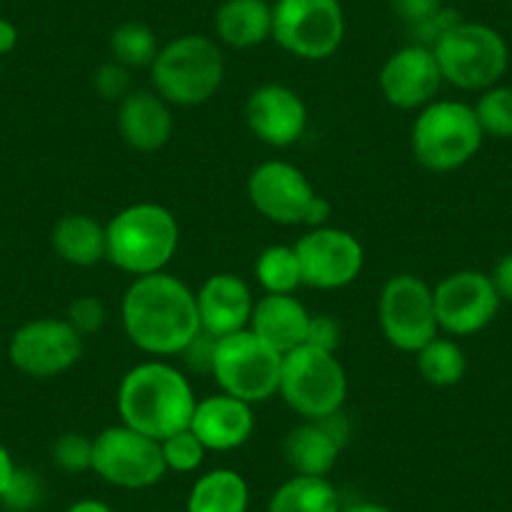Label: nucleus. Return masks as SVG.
<instances>
[{"instance_id": "f257e3e1", "label": "nucleus", "mask_w": 512, "mask_h": 512, "mask_svg": "<svg viewBox=\"0 0 512 512\" xmlns=\"http://www.w3.org/2000/svg\"><path fill=\"white\" fill-rule=\"evenodd\" d=\"M128 342L151 357H176L201 332L196 292L169 272L136 277L121 302Z\"/></svg>"}, {"instance_id": "f03ea898", "label": "nucleus", "mask_w": 512, "mask_h": 512, "mask_svg": "<svg viewBox=\"0 0 512 512\" xmlns=\"http://www.w3.org/2000/svg\"><path fill=\"white\" fill-rule=\"evenodd\" d=\"M196 402L191 379L164 359H149L128 369L116 395L123 425L156 442L186 430Z\"/></svg>"}, {"instance_id": "7ed1b4c3", "label": "nucleus", "mask_w": 512, "mask_h": 512, "mask_svg": "<svg viewBox=\"0 0 512 512\" xmlns=\"http://www.w3.org/2000/svg\"><path fill=\"white\" fill-rule=\"evenodd\" d=\"M179 239V221L166 206L139 201L106 224V262L134 279L166 272Z\"/></svg>"}, {"instance_id": "20e7f679", "label": "nucleus", "mask_w": 512, "mask_h": 512, "mask_svg": "<svg viewBox=\"0 0 512 512\" xmlns=\"http://www.w3.org/2000/svg\"><path fill=\"white\" fill-rule=\"evenodd\" d=\"M224 53L209 36L174 38L151 63V86L171 106H201L224 83Z\"/></svg>"}, {"instance_id": "39448f33", "label": "nucleus", "mask_w": 512, "mask_h": 512, "mask_svg": "<svg viewBox=\"0 0 512 512\" xmlns=\"http://www.w3.org/2000/svg\"><path fill=\"white\" fill-rule=\"evenodd\" d=\"M480 121L475 108L462 101H432L420 108L412 123V156L432 174H450L470 164L482 149Z\"/></svg>"}, {"instance_id": "423d86ee", "label": "nucleus", "mask_w": 512, "mask_h": 512, "mask_svg": "<svg viewBox=\"0 0 512 512\" xmlns=\"http://www.w3.org/2000/svg\"><path fill=\"white\" fill-rule=\"evenodd\" d=\"M347 387V372L334 352L302 344L282 357L277 395L304 420H324L342 412Z\"/></svg>"}, {"instance_id": "0eeeda50", "label": "nucleus", "mask_w": 512, "mask_h": 512, "mask_svg": "<svg viewBox=\"0 0 512 512\" xmlns=\"http://www.w3.org/2000/svg\"><path fill=\"white\" fill-rule=\"evenodd\" d=\"M432 53L442 81L460 91H487L500 83L510 66L505 38L487 23H457L435 43Z\"/></svg>"}, {"instance_id": "6e6552de", "label": "nucleus", "mask_w": 512, "mask_h": 512, "mask_svg": "<svg viewBox=\"0 0 512 512\" xmlns=\"http://www.w3.org/2000/svg\"><path fill=\"white\" fill-rule=\"evenodd\" d=\"M282 357L251 329H241L216 339L211 377L226 395L259 405L279 392Z\"/></svg>"}, {"instance_id": "1a4fd4ad", "label": "nucleus", "mask_w": 512, "mask_h": 512, "mask_svg": "<svg viewBox=\"0 0 512 512\" xmlns=\"http://www.w3.org/2000/svg\"><path fill=\"white\" fill-rule=\"evenodd\" d=\"M339 0H277L272 3V38L282 51L302 61H324L344 41Z\"/></svg>"}, {"instance_id": "9d476101", "label": "nucleus", "mask_w": 512, "mask_h": 512, "mask_svg": "<svg viewBox=\"0 0 512 512\" xmlns=\"http://www.w3.org/2000/svg\"><path fill=\"white\" fill-rule=\"evenodd\" d=\"M379 327L400 352H420L440 334L432 287L417 274H395L379 292Z\"/></svg>"}, {"instance_id": "9b49d317", "label": "nucleus", "mask_w": 512, "mask_h": 512, "mask_svg": "<svg viewBox=\"0 0 512 512\" xmlns=\"http://www.w3.org/2000/svg\"><path fill=\"white\" fill-rule=\"evenodd\" d=\"M91 470L103 482L121 490H146L164 480L166 462L161 442L121 422L93 437Z\"/></svg>"}, {"instance_id": "f8f14e48", "label": "nucleus", "mask_w": 512, "mask_h": 512, "mask_svg": "<svg viewBox=\"0 0 512 512\" xmlns=\"http://www.w3.org/2000/svg\"><path fill=\"white\" fill-rule=\"evenodd\" d=\"M304 287L344 289L357 282L364 269V249L359 239L337 226L307 229L294 244Z\"/></svg>"}, {"instance_id": "ddd939ff", "label": "nucleus", "mask_w": 512, "mask_h": 512, "mask_svg": "<svg viewBox=\"0 0 512 512\" xmlns=\"http://www.w3.org/2000/svg\"><path fill=\"white\" fill-rule=\"evenodd\" d=\"M83 354V337L68 319H31L13 332L8 357L18 372L36 379H51L68 372Z\"/></svg>"}, {"instance_id": "4468645a", "label": "nucleus", "mask_w": 512, "mask_h": 512, "mask_svg": "<svg viewBox=\"0 0 512 512\" xmlns=\"http://www.w3.org/2000/svg\"><path fill=\"white\" fill-rule=\"evenodd\" d=\"M432 294L440 332L450 337H470L490 327L502 304L490 274L475 269L447 274L437 287H432Z\"/></svg>"}, {"instance_id": "2eb2a0df", "label": "nucleus", "mask_w": 512, "mask_h": 512, "mask_svg": "<svg viewBox=\"0 0 512 512\" xmlns=\"http://www.w3.org/2000/svg\"><path fill=\"white\" fill-rule=\"evenodd\" d=\"M246 194L264 219L282 226H304L309 206L317 199L312 181L289 161H264L246 181Z\"/></svg>"}, {"instance_id": "dca6fc26", "label": "nucleus", "mask_w": 512, "mask_h": 512, "mask_svg": "<svg viewBox=\"0 0 512 512\" xmlns=\"http://www.w3.org/2000/svg\"><path fill=\"white\" fill-rule=\"evenodd\" d=\"M244 121L256 141L272 149H289L307 131V103L284 83H264L246 98Z\"/></svg>"}, {"instance_id": "f3484780", "label": "nucleus", "mask_w": 512, "mask_h": 512, "mask_svg": "<svg viewBox=\"0 0 512 512\" xmlns=\"http://www.w3.org/2000/svg\"><path fill=\"white\" fill-rule=\"evenodd\" d=\"M442 73L432 48L407 43L397 48L379 71V91L400 111H417L435 101L442 88Z\"/></svg>"}, {"instance_id": "a211bd4d", "label": "nucleus", "mask_w": 512, "mask_h": 512, "mask_svg": "<svg viewBox=\"0 0 512 512\" xmlns=\"http://www.w3.org/2000/svg\"><path fill=\"white\" fill-rule=\"evenodd\" d=\"M347 435L349 427L342 412L324 420H304L284 435V462L294 475L327 477L342 455Z\"/></svg>"}, {"instance_id": "6ab92c4d", "label": "nucleus", "mask_w": 512, "mask_h": 512, "mask_svg": "<svg viewBox=\"0 0 512 512\" xmlns=\"http://www.w3.org/2000/svg\"><path fill=\"white\" fill-rule=\"evenodd\" d=\"M254 304V294L244 279L229 272L211 274L196 292L201 332L219 339L249 329Z\"/></svg>"}, {"instance_id": "aec40b11", "label": "nucleus", "mask_w": 512, "mask_h": 512, "mask_svg": "<svg viewBox=\"0 0 512 512\" xmlns=\"http://www.w3.org/2000/svg\"><path fill=\"white\" fill-rule=\"evenodd\" d=\"M254 412L244 400L219 392L196 402L189 430L211 452H229L246 445L254 435Z\"/></svg>"}, {"instance_id": "412c9836", "label": "nucleus", "mask_w": 512, "mask_h": 512, "mask_svg": "<svg viewBox=\"0 0 512 512\" xmlns=\"http://www.w3.org/2000/svg\"><path fill=\"white\" fill-rule=\"evenodd\" d=\"M118 134L128 149L141 154L161 151L174 136V113L171 103L156 91H131L118 103Z\"/></svg>"}, {"instance_id": "4be33fe9", "label": "nucleus", "mask_w": 512, "mask_h": 512, "mask_svg": "<svg viewBox=\"0 0 512 512\" xmlns=\"http://www.w3.org/2000/svg\"><path fill=\"white\" fill-rule=\"evenodd\" d=\"M309 317L312 314L294 294H264L254 304L249 329L279 354H287L307 344Z\"/></svg>"}, {"instance_id": "5701e85b", "label": "nucleus", "mask_w": 512, "mask_h": 512, "mask_svg": "<svg viewBox=\"0 0 512 512\" xmlns=\"http://www.w3.org/2000/svg\"><path fill=\"white\" fill-rule=\"evenodd\" d=\"M221 43L236 51L262 46L272 38V3L267 0H224L214 13Z\"/></svg>"}, {"instance_id": "b1692460", "label": "nucleus", "mask_w": 512, "mask_h": 512, "mask_svg": "<svg viewBox=\"0 0 512 512\" xmlns=\"http://www.w3.org/2000/svg\"><path fill=\"white\" fill-rule=\"evenodd\" d=\"M51 244L66 264L96 267L106 262V224L88 214H68L53 226Z\"/></svg>"}, {"instance_id": "393cba45", "label": "nucleus", "mask_w": 512, "mask_h": 512, "mask_svg": "<svg viewBox=\"0 0 512 512\" xmlns=\"http://www.w3.org/2000/svg\"><path fill=\"white\" fill-rule=\"evenodd\" d=\"M249 485L236 470H211L194 482L186 500V512H246Z\"/></svg>"}, {"instance_id": "a878e982", "label": "nucleus", "mask_w": 512, "mask_h": 512, "mask_svg": "<svg viewBox=\"0 0 512 512\" xmlns=\"http://www.w3.org/2000/svg\"><path fill=\"white\" fill-rule=\"evenodd\" d=\"M267 512H342V497L327 477L292 475L274 490Z\"/></svg>"}, {"instance_id": "bb28decb", "label": "nucleus", "mask_w": 512, "mask_h": 512, "mask_svg": "<svg viewBox=\"0 0 512 512\" xmlns=\"http://www.w3.org/2000/svg\"><path fill=\"white\" fill-rule=\"evenodd\" d=\"M415 354L422 379L432 387H455L465 377L467 357L455 339L437 334Z\"/></svg>"}, {"instance_id": "cd10ccee", "label": "nucleus", "mask_w": 512, "mask_h": 512, "mask_svg": "<svg viewBox=\"0 0 512 512\" xmlns=\"http://www.w3.org/2000/svg\"><path fill=\"white\" fill-rule=\"evenodd\" d=\"M254 274L256 282L262 284L264 294H294L299 287H304L302 267H299L294 246H267L256 256Z\"/></svg>"}, {"instance_id": "c85d7f7f", "label": "nucleus", "mask_w": 512, "mask_h": 512, "mask_svg": "<svg viewBox=\"0 0 512 512\" xmlns=\"http://www.w3.org/2000/svg\"><path fill=\"white\" fill-rule=\"evenodd\" d=\"M108 48H111V61L134 71V68H151L161 46L156 41V33L146 23L128 21L111 33Z\"/></svg>"}, {"instance_id": "c756f323", "label": "nucleus", "mask_w": 512, "mask_h": 512, "mask_svg": "<svg viewBox=\"0 0 512 512\" xmlns=\"http://www.w3.org/2000/svg\"><path fill=\"white\" fill-rule=\"evenodd\" d=\"M472 108L482 134L492 139H512V86L487 88Z\"/></svg>"}, {"instance_id": "7c9ffc66", "label": "nucleus", "mask_w": 512, "mask_h": 512, "mask_svg": "<svg viewBox=\"0 0 512 512\" xmlns=\"http://www.w3.org/2000/svg\"><path fill=\"white\" fill-rule=\"evenodd\" d=\"M206 452L209 450L201 445V440L189 427L161 440V455H164L166 472H181V475L194 472L196 467H201Z\"/></svg>"}, {"instance_id": "2f4dec72", "label": "nucleus", "mask_w": 512, "mask_h": 512, "mask_svg": "<svg viewBox=\"0 0 512 512\" xmlns=\"http://www.w3.org/2000/svg\"><path fill=\"white\" fill-rule=\"evenodd\" d=\"M53 465L58 470L76 475V472L91 470L93 462V437L81 435V432H63L56 437L51 447Z\"/></svg>"}, {"instance_id": "473e14b6", "label": "nucleus", "mask_w": 512, "mask_h": 512, "mask_svg": "<svg viewBox=\"0 0 512 512\" xmlns=\"http://www.w3.org/2000/svg\"><path fill=\"white\" fill-rule=\"evenodd\" d=\"M41 497H43L41 477H38L36 472L18 467L11 485H8L6 495L0 497V502L13 512H28L41 502Z\"/></svg>"}, {"instance_id": "72a5a7b5", "label": "nucleus", "mask_w": 512, "mask_h": 512, "mask_svg": "<svg viewBox=\"0 0 512 512\" xmlns=\"http://www.w3.org/2000/svg\"><path fill=\"white\" fill-rule=\"evenodd\" d=\"M93 88H96V93L103 101L121 103L128 93L134 91L131 71L116 61L103 63V66H98L96 73H93Z\"/></svg>"}, {"instance_id": "f704fd0d", "label": "nucleus", "mask_w": 512, "mask_h": 512, "mask_svg": "<svg viewBox=\"0 0 512 512\" xmlns=\"http://www.w3.org/2000/svg\"><path fill=\"white\" fill-rule=\"evenodd\" d=\"M106 317V307H103V302L98 297H78L68 304V324H71L83 339H86L88 334L101 332L103 324H106Z\"/></svg>"}, {"instance_id": "c9c22d12", "label": "nucleus", "mask_w": 512, "mask_h": 512, "mask_svg": "<svg viewBox=\"0 0 512 512\" xmlns=\"http://www.w3.org/2000/svg\"><path fill=\"white\" fill-rule=\"evenodd\" d=\"M457 23H462L460 13L445 6L442 11H437L435 16L427 18L425 23H420V26L407 28V33H410L412 38L410 43H417V46H425V48H435V43L440 41L445 33H450Z\"/></svg>"}, {"instance_id": "e433bc0d", "label": "nucleus", "mask_w": 512, "mask_h": 512, "mask_svg": "<svg viewBox=\"0 0 512 512\" xmlns=\"http://www.w3.org/2000/svg\"><path fill=\"white\" fill-rule=\"evenodd\" d=\"M339 342H342V327L334 317L329 314H312L309 317V329H307V344L309 347L324 349V352L337 354Z\"/></svg>"}, {"instance_id": "4c0bfd02", "label": "nucleus", "mask_w": 512, "mask_h": 512, "mask_svg": "<svg viewBox=\"0 0 512 512\" xmlns=\"http://www.w3.org/2000/svg\"><path fill=\"white\" fill-rule=\"evenodd\" d=\"M442 0H390V11L405 28H415L442 11Z\"/></svg>"}, {"instance_id": "58836bf2", "label": "nucleus", "mask_w": 512, "mask_h": 512, "mask_svg": "<svg viewBox=\"0 0 512 512\" xmlns=\"http://www.w3.org/2000/svg\"><path fill=\"white\" fill-rule=\"evenodd\" d=\"M214 347H216V339L209 337L206 332H199L181 354H184L186 364H189L191 369L211 374V364H214Z\"/></svg>"}, {"instance_id": "ea45409f", "label": "nucleus", "mask_w": 512, "mask_h": 512, "mask_svg": "<svg viewBox=\"0 0 512 512\" xmlns=\"http://www.w3.org/2000/svg\"><path fill=\"white\" fill-rule=\"evenodd\" d=\"M490 279H492V284H495V289H497V294H500L502 302H512V251L510 254L502 256L500 262L495 264Z\"/></svg>"}, {"instance_id": "a19ab883", "label": "nucleus", "mask_w": 512, "mask_h": 512, "mask_svg": "<svg viewBox=\"0 0 512 512\" xmlns=\"http://www.w3.org/2000/svg\"><path fill=\"white\" fill-rule=\"evenodd\" d=\"M16 462H13L11 452L6 450V445H0V497L6 495L8 485H11L13 475H16Z\"/></svg>"}, {"instance_id": "79ce46f5", "label": "nucleus", "mask_w": 512, "mask_h": 512, "mask_svg": "<svg viewBox=\"0 0 512 512\" xmlns=\"http://www.w3.org/2000/svg\"><path fill=\"white\" fill-rule=\"evenodd\" d=\"M18 46V28L11 21L0 18V58L8 56Z\"/></svg>"}, {"instance_id": "37998d69", "label": "nucleus", "mask_w": 512, "mask_h": 512, "mask_svg": "<svg viewBox=\"0 0 512 512\" xmlns=\"http://www.w3.org/2000/svg\"><path fill=\"white\" fill-rule=\"evenodd\" d=\"M66 512H113L111 505L101 500H93V497H86V500H78L73 505H68Z\"/></svg>"}, {"instance_id": "c03bdc74", "label": "nucleus", "mask_w": 512, "mask_h": 512, "mask_svg": "<svg viewBox=\"0 0 512 512\" xmlns=\"http://www.w3.org/2000/svg\"><path fill=\"white\" fill-rule=\"evenodd\" d=\"M342 512H392L387 505H379V502H354V505L342 507Z\"/></svg>"}, {"instance_id": "a18cd8bd", "label": "nucleus", "mask_w": 512, "mask_h": 512, "mask_svg": "<svg viewBox=\"0 0 512 512\" xmlns=\"http://www.w3.org/2000/svg\"><path fill=\"white\" fill-rule=\"evenodd\" d=\"M510 8H512V0H510Z\"/></svg>"}]
</instances>
